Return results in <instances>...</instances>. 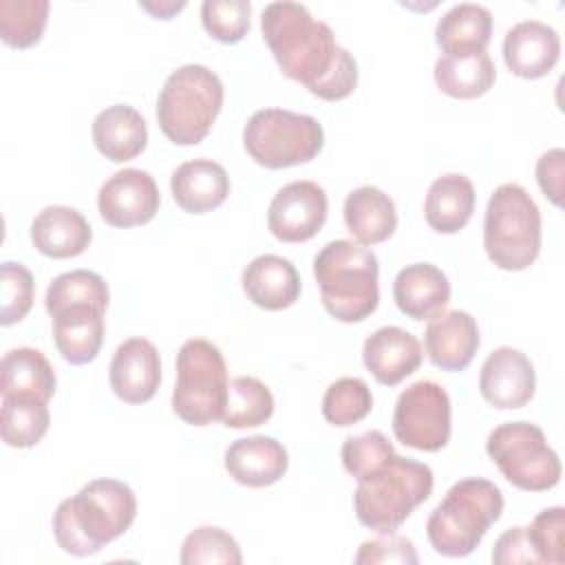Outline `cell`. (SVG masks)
Returning a JSON list of instances; mask_svg holds the SVG:
<instances>
[{"label": "cell", "instance_id": "cell-1", "mask_svg": "<svg viewBox=\"0 0 565 565\" xmlns=\"http://www.w3.org/2000/svg\"><path fill=\"white\" fill-rule=\"evenodd\" d=\"M263 38L280 71L311 95L340 102L358 86L355 57L335 42L331 26L300 2H269L260 15Z\"/></svg>", "mask_w": 565, "mask_h": 565}, {"label": "cell", "instance_id": "cell-2", "mask_svg": "<svg viewBox=\"0 0 565 565\" xmlns=\"http://www.w3.org/2000/svg\"><path fill=\"white\" fill-rule=\"evenodd\" d=\"M137 516L132 488L117 479H93L53 514L57 545L73 556H90L121 536Z\"/></svg>", "mask_w": 565, "mask_h": 565}, {"label": "cell", "instance_id": "cell-3", "mask_svg": "<svg viewBox=\"0 0 565 565\" xmlns=\"http://www.w3.org/2000/svg\"><path fill=\"white\" fill-rule=\"evenodd\" d=\"M377 256L349 238L327 243L313 258V276L327 313L340 322H362L380 302Z\"/></svg>", "mask_w": 565, "mask_h": 565}, {"label": "cell", "instance_id": "cell-4", "mask_svg": "<svg viewBox=\"0 0 565 565\" xmlns=\"http://www.w3.org/2000/svg\"><path fill=\"white\" fill-rule=\"evenodd\" d=\"M433 470L415 459L393 455L373 472L358 479L353 508L358 521L377 532H395L433 492Z\"/></svg>", "mask_w": 565, "mask_h": 565}, {"label": "cell", "instance_id": "cell-5", "mask_svg": "<svg viewBox=\"0 0 565 565\" xmlns=\"http://www.w3.org/2000/svg\"><path fill=\"white\" fill-rule=\"evenodd\" d=\"M503 494L481 477L457 481L430 512L426 534L433 550L448 558H463L477 550L486 532L501 519Z\"/></svg>", "mask_w": 565, "mask_h": 565}, {"label": "cell", "instance_id": "cell-6", "mask_svg": "<svg viewBox=\"0 0 565 565\" xmlns=\"http://www.w3.org/2000/svg\"><path fill=\"white\" fill-rule=\"evenodd\" d=\"M223 106V82L203 64H183L168 75L157 99L161 132L177 146L201 143Z\"/></svg>", "mask_w": 565, "mask_h": 565}, {"label": "cell", "instance_id": "cell-7", "mask_svg": "<svg viewBox=\"0 0 565 565\" xmlns=\"http://www.w3.org/2000/svg\"><path fill=\"white\" fill-rule=\"evenodd\" d=\"M483 247L505 271L530 267L541 252V210L519 183L499 185L486 205Z\"/></svg>", "mask_w": 565, "mask_h": 565}, {"label": "cell", "instance_id": "cell-8", "mask_svg": "<svg viewBox=\"0 0 565 565\" xmlns=\"http://www.w3.org/2000/svg\"><path fill=\"white\" fill-rule=\"evenodd\" d=\"M227 386V366L221 349L203 338L185 340L177 353L172 411L192 426L214 424L223 417Z\"/></svg>", "mask_w": 565, "mask_h": 565}, {"label": "cell", "instance_id": "cell-9", "mask_svg": "<svg viewBox=\"0 0 565 565\" xmlns=\"http://www.w3.org/2000/svg\"><path fill=\"white\" fill-rule=\"evenodd\" d=\"M243 146L258 166L280 170L311 161L324 146V130L311 115L263 108L247 119Z\"/></svg>", "mask_w": 565, "mask_h": 565}, {"label": "cell", "instance_id": "cell-10", "mask_svg": "<svg viewBox=\"0 0 565 565\" xmlns=\"http://www.w3.org/2000/svg\"><path fill=\"white\" fill-rule=\"evenodd\" d=\"M488 457L501 475L525 492H543L561 481V459L545 433L530 422H505L486 441Z\"/></svg>", "mask_w": 565, "mask_h": 565}, {"label": "cell", "instance_id": "cell-11", "mask_svg": "<svg viewBox=\"0 0 565 565\" xmlns=\"http://www.w3.org/2000/svg\"><path fill=\"white\" fill-rule=\"evenodd\" d=\"M395 439L408 448L435 452L450 439V397L433 380L406 386L393 411Z\"/></svg>", "mask_w": 565, "mask_h": 565}, {"label": "cell", "instance_id": "cell-12", "mask_svg": "<svg viewBox=\"0 0 565 565\" xmlns=\"http://www.w3.org/2000/svg\"><path fill=\"white\" fill-rule=\"evenodd\" d=\"M327 214V192L316 181H291L271 199L267 227L282 243H305L322 230Z\"/></svg>", "mask_w": 565, "mask_h": 565}, {"label": "cell", "instance_id": "cell-13", "mask_svg": "<svg viewBox=\"0 0 565 565\" xmlns=\"http://www.w3.org/2000/svg\"><path fill=\"white\" fill-rule=\"evenodd\" d=\"M159 188L150 172L124 168L108 177L97 194L102 218L113 227H135L154 218L159 212Z\"/></svg>", "mask_w": 565, "mask_h": 565}, {"label": "cell", "instance_id": "cell-14", "mask_svg": "<svg viewBox=\"0 0 565 565\" xmlns=\"http://www.w3.org/2000/svg\"><path fill=\"white\" fill-rule=\"evenodd\" d=\"M536 373L530 358L512 347L494 349L479 373V391L494 408H521L534 397Z\"/></svg>", "mask_w": 565, "mask_h": 565}, {"label": "cell", "instance_id": "cell-15", "mask_svg": "<svg viewBox=\"0 0 565 565\" xmlns=\"http://www.w3.org/2000/svg\"><path fill=\"white\" fill-rule=\"evenodd\" d=\"M108 380L113 393L126 404H143L154 397L161 382V358L146 338L121 342L110 360Z\"/></svg>", "mask_w": 565, "mask_h": 565}, {"label": "cell", "instance_id": "cell-16", "mask_svg": "<svg viewBox=\"0 0 565 565\" xmlns=\"http://www.w3.org/2000/svg\"><path fill=\"white\" fill-rule=\"evenodd\" d=\"M479 342L477 320L459 309L435 313L424 333L428 360L441 371H463L472 362Z\"/></svg>", "mask_w": 565, "mask_h": 565}, {"label": "cell", "instance_id": "cell-17", "mask_svg": "<svg viewBox=\"0 0 565 565\" xmlns=\"http://www.w3.org/2000/svg\"><path fill=\"white\" fill-rule=\"evenodd\" d=\"M561 55V38L554 26L541 20L516 22L503 38V60L523 79L547 75Z\"/></svg>", "mask_w": 565, "mask_h": 565}, {"label": "cell", "instance_id": "cell-18", "mask_svg": "<svg viewBox=\"0 0 565 565\" xmlns=\"http://www.w3.org/2000/svg\"><path fill=\"white\" fill-rule=\"evenodd\" d=\"M422 358L419 340L402 327H380L362 347L364 366L384 386H395L413 375L419 369Z\"/></svg>", "mask_w": 565, "mask_h": 565}, {"label": "cell", "instance_id": "cell-19", "mask_svg": "<svg viewBox=\"0 0 565 565\" xmlns=\"http://www.w3.org/2000/svg\"><path fill=\"white\" fill-rule=\"evenodd\" d=\"M287 450L280 441L265 435L243 437L225 450V470L247 488H265L287 472Z\"/></svg>", "mask_w": 565, "mask_h": 565}, {"label": "cell", "instance_id": "cell-20", "mask_svg": "<svg viewBox=\"0 0 565 565\" xmlns=\"http://www.w3.org/2000/svg\"><path fill=\"white\" fill-rule=\"evenodd\" d=\"M170 190L183 212L205 214L223 205L227 199L230 177L221 163L199 157L174 168Z\"/></svg>", "mask_w": 565, "mask_h": 565}, {"label": "cell", "instance_id": "cell-21", "mask_svg": "<svg viewBox=\"0 0 565 565\" xmlns=\"http://www.w3.org/2000/svg\"><path fill=\"white\" fill-rule=\"evenodd\" d=\"M397 309L413 320H430L450 302L446 274L430 263H413L397 271L393 280Z\"/></svg>", "mask_w": 565, "mask_h": 565}, {"label": "cell", "instance_id": "cell-22", "mask_svg": "<svg viewBox=\"0 0 565 565\" xmlns=\"http://www.w3.org/2000/svg\"><path fill=\"white\" fill-rule=\"evenodd\" d=\"M93 238L82 212L68 205H49L31 223L33 247L49 258L79 256Z\"/></svg>", "mask_w": 565, "mask_h": 565}, {"label": "cell", "instance_id": "cell-23", "mask_svg": "<svg viewBox=\"0 0 565 565\" xmlns=\"http://www.w3.org/2000/svg\"><path fill=\"white\" fill-rule=\"evenodd\" d=\"M243 291L256 307L280 311L298 300L300 276L291 260L276 254H263L243 269Z\"/></svg>", "mask_w": 565, "mask_h": 565}, {"label": "cell", "instance_id": "cell-24", "mask_svg": "<svg viewBox=\"0 0 565 565\" xmlns=\"http://www.w3.org/2000/svg\"><path fill=\"white\" fill-rule=\"evenodd\" d=\"M90 132L95 148L115 163L135 159L148 143L146 119L128 104H113L99 110Z\"/></svg>", "mask_w": 565, "mask_h": 565}, {"label": "cell", "instance_id": "cell-25", "mask_svg": "<svg viewBox=\"0 0 565 565\" xmlns=\"http://www.w3.org/2000/svg\"><path fill=\"white\" fill-rule=\"evenodd\" d=\"M53 338L68 364H88L104 342V309L93 305L66 307L53 316Z\"/></svg>", "mask_w": 565, "mask_h": 565}, {"label": "cell", "instance_id": "cell-26", "mask_svg": "<svg viewBox=\"0 0 565 565\" xmlns=\"http://www.w3.org/2000/svg\"><path fill=\"white\" fill-rule=\"evenodd\" d=\"M344 225L360 245L384 243L397 227L395 203L380 188L360 185L347 194Z\"/></svg>", "mask_w": 565, "mask_h": 565}, {"label": "cell", "instance_id": "cell-27", "mask_svg": "<svg viewBox=\"0 0 565 565\" xmlns=\"http://www.w3.org/2000/svg\"><path fill=\"white\" fill-rule=\"evenodd\" d=\"M475 185L466 174L448 172L435 179L424 201L426 223L439 234H455L466 227L475 212Z\"/></svg>", "mask_w": 565, "mask_h": 565}, {"label": "cell", "instance_id": "cell-28", "mask_svg": "<svg viewBox=\"0 0 565 565\" xmlns=\"http://www.w3.org/2000/svg\"><path fill=\"white\" fill-rule=\"evenodd\" d=\"M497 68L488 51L444 53L435 62V82L441 93L455 99H475L492 88Z\"/></svg>", "mask_w": 565, "mask_h": 565}, {"label": "cell", "instance_id": "cell-29", "mask_svg": "<svg viewBox=\"0 0 565 565\" xmlns=\"http://www.w3.org/2000/svg\"><path fill=\"white\" fill-rule=\"evenodd\" d=\"M55 371L42 351L33 347H18L4 353L0 362V393L33 395L49 402L55 393Z\"/></svg>", "mask_w": 565, "mask_h": 565}, {"label": "cell", "instance_id": "cell-30", "mask_svg": "<svg viewBox=\"0 0 565 565\" xmlns=\"http://www.w3.org/2000/svg\"><path fill=\"white\" fill-rule=\"evenodd\" d=\"M492 35V13L475 2H461L448 9L437 26L435 42L444 53L486 51Z\"/></svg>", "mask_w": 565, "mask_h": 565}, {"label": "cell", "instance_id": "cell-31", "mask_svg": "<svg viewBox=\"0 0 565 565\" xmlns=\"http://www.w3.org/2000/svg\"><path fill=\"white\" fill-rule=\"evenodd\" d=\"M49 402L33 395H7L2 397L0 435L11 448H31L49 430L51 413Z\"/></svg>", "mask_w": 565, "mask_h": 565}, {"label": "cell", "instance_id": "cell-32", "mask_svg": "<svg viewBox=\"0 0 565 565\" xmlns=\"http://www.w3.org/2000/svg\"><path fill=\"white\" fill-rule=\"evenodd\" d=\"M274 413L271 391L252 375L230 380L227 402L221 422L227 428H254L265 424Z\"/></svg>", "mask_w": 565, "mask_h": 565}, {"label": "cell", "instance_id": "cell-33", "mask_svg": "<svg viewBox=\"0 0 565 565\" xmlns=\"http://www.w3.org/2000/svg\"><path fill=\"white\" fill-rule=\"evenodd\" d=\"M108 300H110V294H108L106 280L99 274L88 269H73V271L60 274L57 278L51 280L44 296V305L51 318L62 309L75 307V305H93L106 311Z\"/></svg>", "mask_w": 565, "mask_h": 565}, {"label": "cell", "instance_id": "cell-34", "mask_svg": "<svg viewBox=\"0 0 565 565\" xmlns=\"http://www.w3.org/2000/svg\"><path fill=\"white\" fill-rule=\"evenodd\" d=\"M49 0H0V38L13 49H29L44 35Z\"/></svg>", "mask_w": 565, "mask_h": 565}, {"label": "cell", "instance_id": "cell-35", "mask_svg": "<svg viewBox=\"0 0 565 565\" xmlns=\"http://www.w3.org/2000/svg\"><path fill=\"white\" fill-rule=\"evenodd\" d=\"M373 408V395L364 380L340 377L324 391L322 415L333 426H351L364 419Z\"/></svg>", "mask_w": 565, "mask_h": 565}, {"label": "cell", "instance_id": "cell-36", "mask_svg": "<svg viewBox=\"0 0 565 565\" xmlns=\"http://www.w3.org/2000/svg\"><path fill=\"white\" fill-rule=\"evenodd\" d=\"M179 561L181 565H241L243 554L230 532L214 525H203L185 536Z\"/></svg>", "mask_w": 565, "mask_h": 565}, {"label": "cell", "instance_id": "cell-37", "mask_svg": "<svg viewBox=\"0 0 565 565\" xmlns=\"http://www.w3.org/2000/svg\"><path fill=\"white\" fill-rule=\"evenodd\" d=\"M249 15V0H205L201 4L203 29L223 44H236L247 35Z\"/></svg>", "mask_w": 565, "mask_h": 565}, {"label": "cell", "instance_id": "cell-38", "mask_svg": "<svg viewBox=\"0 0 565 565\" xmlns=\"http://www.w3.org/2000/svg\"><path fill=\"white\" fill-rule=\"evenodd\" d=\"M2 285V305H0V324L9 327L20 322L33 307L35 282L33 274L22 263L4 260L0 267Z\"/></svg>", "mask_w": 565, "mask_h": 565}, {"label": "cell", "instance_id": "cell-39", "mask_svg": "<svg viewBox=\"0 0 565 565\" xmlns=\"http://www.w3.org/2000/svg\"><path fill=\"white\" fill-rule=\"evenodd\" d=\"M393 455V444L380 430H366L362 435L347 437V441L342 444L344 470L355 479H362L364 475L373 472Z\"/></svg>", "mask_w": 565, "mask_h": 565}, {"label": "cell", "instance_id": "cell-40", "mask_svg": "<svg viewBox=\"0 0 565 565\" xmlns=\"http://www.w3.org/2000/svg\"><path fill=\"white\" fill-rule=\"evenodd\" d=\"M527 536L541 563H565V510L561 505L541 510L527 525Z\"/></svg>", "mask_w": 565, "mask_h": 565}, {"label": "cell", "instance_id": "cell-41", "mask_svg": "<svg viewBox=\"0 0 565 565\" xmlns=\"http://www.w3.org/2000/svg\"><path fill=\"white\" fill-rule=\"evenodd\" d=\"M358 565H373V563H406L415 565L417 554L411 539L399 536L395 532L382 534L380 539L364 541L355 554Z\"/></svg>", "mask_w": 565, "mask_h": 565}, {"label": "cell", "instance_id": "cell-42", "mask_svg": "<svg viewBox=\"0 0 565 565\" xmlns=\"http://www.w3.org/2000/svg\"><path fill=\"white\" fill-rule=\"evenodd\" d=\"M492 563L497 565H516V563H541L539 554L527 536V527H510L505 530L494 547Z\"/></svg>", "mask_w": 565, "mask_h": 565}, {"label": "cell", "instance_id": "cell-43", "mask_svg": "<svg viewBox=\"0 0 565 565\" xmlns=\"http://www.w3.org/2000/svg\"><path fill=\"white\" fill-rule=\"evenodd\" d=\"M563 174H565V150L552 148L536 161V181L543 194L554 203L563 205Z\"/></svg>", "mask_w": 565, "mask_h": 565}, {"label": "cell", "instance_id": "cell-44", "mask_svg": "<svg viewBox=\"0 0 565 565\" xmlns=\"http://www.w3.org/2000/svg\"><path fill=\"white\" fill-rule=\"evenodd\" d=\"M139 7L148 13H152L154 18H161V20H168L170 15H174L177 11H181L185 7L183 0L179 2H172V0H166V2H139Z\"/></svg>", "mask_w": 565, "mask_h": 565}]
</instances>
